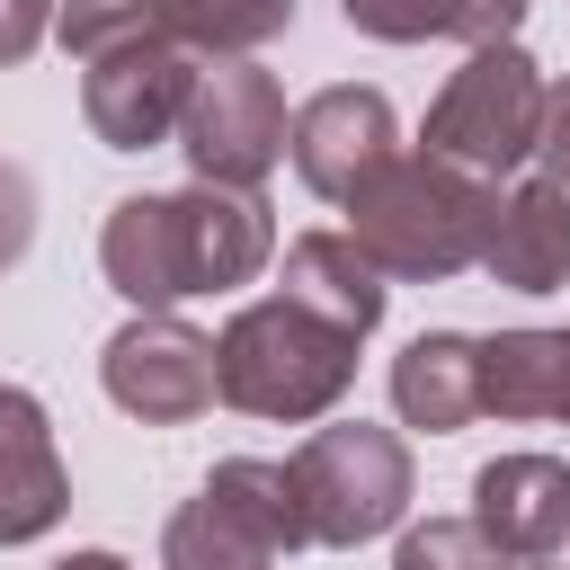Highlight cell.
I'll list each match as a JSON object with an SVG mask.
<instances>
[{"label":"cell","mask_w":570,"mask_h":570,"mask_svg":"<svg viewBox=\"0 0 570 570\" xmlns=\"http://www.w3.org/2000/svg\"><path fill=\"white\" fill-rule=\"evenodd\" d=\"M267 258H276V223L258 196H232V187L125 196L98 223V276L134 312H178L187 294H232Z\"/></svg>","instance_id":"1"},{"label":"cell","mask_w":570,"mask_h":570,"mask_svg":"<svg viewBox=\"0 0 570 570\" xmlns=\"http://www.w3.org/2000/svg\"><path fill=\"white\" fill-rule=\"evenodd\" d=\"M490 214H499V187L436 160V151H392L356 196H347V240L401 276V285H445L463 267H481V240H490Z\"/></svg>","instance_id":"2"},{"label":"cell","mask_w":570,"mask_h":570,"mask_svg":"<svg viewBox=\"0 0 570 570\" xmlns=\"http://www.w3.org/2000/svg\"><path fill=\"white\" fill-rule=\"evenodd\" d=\"M356 347H365V338H347V330L312 321L303 303L267 294V303H240V312L223 321V338H214V392H223L232 410H249V419L312 428V419H330V410L347 401Z\"/></svg>","instance_id":"3"},{"label":"cell","mask_w":570,"mask_h":570,"mask_svg":"<svg viewBox=\"0 0 570 570\" xmlns=\"http://www.w3.org/2000/svg\"><path fill=\"white\" fill-rule=\"evenodd\" d=\"M303 490L294 463L267 454H232L205 472V490L160 525V570H276L285 552H303Z\"/></svg>","instance_id":"4"},{"label":"cell","mask_w":570,"mask_h":570,"mask_svg":"<svg viewBox=\"0 0 570 570\" xmlns=\"http://www.w3.org/2000/svg\"><path fill=\"white\" fill-rule=\"evenodd\" d=\"M294 490H303V525H312V543H374V534H392L401 517H410V445L392 436V428H374V419H330V428H312L294 454Z\"/></svg>","instance_id":"5"},{"label":"cell","mask_w":570,"mask_h":570,"mask_svg":"<svg viewBox=\"0 0 570 570\" xmlns=\"http://www.w3.org/2000/svg\"><path fill=\"white\" fill-rule=\"evenodd\" d=\"M543 71L525 45H481L463 53V71H445L436 107H428V151L472 169V178H499V169H525L534 160V134H543Z\"/></svg>","instance_id":"6"},{"label":"cell","mask_w":570,"mask_h":570,"mask_svg":"<svg viewBox=\"0 0 570 570\" xmlns=\"http://www.w3.org/2000/svg\"><path fill=\"white\" fill-rule=\"evenodd\" d=\"M285 89L276 71L258 62H214L196 71V98H187V125H178V151L196 169V187H232V196H258V178L285 160Z\"/></svg>","instance_id":"7"},{"label":"cell","mask_w":570,"mask_h":570,"mask_svg":"<svg viewBox=\"0 0 570 570\" xmlns=\"http://www.w3.org/2000/svg\"><path fill=\"white\" fill-rule=\"evenodd\" d=\"M98 383L142 428H187V419H205L223 401L214 392V338L196 321H178V312H134L98 347Z\"/></svg>","instance_id":"8"},{"label":"cell","mask_w":570,"mask_h":570,"mask_svg":"<svg viewBox=\"0 0 570 570\" xmlns=\"http://www.w3.org/2000/svg\"><path fill=\"white\" fill-rule=\"evenodd\" d=\"M187 98H196V62L178 45H116L80 71V116L107 151H151L187 125Z\"/></svg>","instance_id":"9"},{"label":"cell","mask_w":570,"mask_h":570,"mask_svg":"<svg viewBox=\"0 0 570 570\" xmlns=\"http://www.w3.org/2000/svg\"><path fill=\"white\" fill-rule=\"evenodd\" d=\"M392 142H401L392 98H383V89H365V80H338V89L303 98V107H294V134H285L294 178H303L312 196H330V205H347V196L392 160Z\"/></svg>","instance_id":"10"},{"label":"cell","mask_w":570,"mask_h":570,"mask_svg":"<svg viewBox=\"0 0 570 570\" xmlns=\"http://www.w3.org/2000/svg\"><path fill=\"white\" fill-rule=\"evenodd\" d=\"M472 517L517 570H570V463L561 454H499L472 472Z\"/></svg>","instance_id":"11"},{"label":"cell","mask_w":570,"mask_h":570,"mask_svg":"<svg viewBox=\"0 0 570 570\" xmlns=\"http://www.w3.org/2000/svg\"><path fill=\"white\" fill-rule=\"evenodd\" d=\"M71 508V472L53 454V419L36 392L0 383V543H36L53 534Z\"/></svg>","instance_id":"12"},{"label":"cell","mask_w":570,"mask_h":570,"mask_svg":"<svg viewBox=\"0 0 570 570\" xmlns=\"http://www.w3.org/2000/svg\"><path fill=\"white\" fill-rule=\"evenodd\" d=\"M481 267L490 285L508 294H561L570 285V187H552L543 169L517 178L490 214V240H481Z\"/></svg>","instance_id":"13"},{"label":"cell","mask_w":570,"mask_h":570,"mask_svg":"<svg viewBox=\"0 0 570 570\" xmlns=\"http://www.w3.org/2000/svg\"><path fill=\"white\" fill-rule=\"evenodd\" d=\"M285 303H303L312 321H330V330H347V338H374V321H383V267L347 240V232H303V240H285V285H276Z\"/></svg>","instance_id":"14"},{"label":"cell","mask_w":570,"mask_h":570,"mask_svg":"<svg viewBox=\"0 0 570 570\" xmlns=\"http://www.w3.org/2000/svg\"><path fill=\"white\" fill-rule=\"evenodd\" d=\"M392 410L401 428L419 436H454L481 419V338L463 330H419L401 356H392Z\"/></svg>","instance_id":"15"},{"label":"cell","mask_w":570,"mask_h":570,"mask_svg":"<svg viewBox=\"0 0 570 570\" xmlns=\"http://www.w3.org/2000/svg\"><path fill=\"white\" fill-rule=\"evenodd\" d=\"M481 410L490 419H570V330H490Z\"/></svg>","instance_id":"16"},{"label":"cell","mask_w":570,"mask_h":570,"mask_svg":"<svg viewBox=\"0 0 570 570\" xmlns=\"http://www.w3.org/2000/svg\"><path fill=\"white\" fill-rule=\"evenodd\" d=\"M356 36L374 45H428V36H454V45H517L525 27V0H338Z\"/></svg>","instance_id":"17"},{"label":"cell","mask_w":570,"mask_h":570,"mask_svg":"<svg viewBox=\"0 0 570 570\" xmlns=\"http://www.w3.org/2000/svg\"><path fill=\"white\" fill-rule=\"evenodd\" d=\"M142 9H151V45L214 53V62H249L267 36L294 27V0H142Z\"/></svg>","instance_id":"18"},{"label":"cell","mask_w":570,"mask_h":570,"mask_svg":"<svg viewBox=\"0 0 570 570\" xmlns=\"http://www.w3.org/2000/svg\"><path fill=\"white\" fill-rule=\"evenodd\" d=\"M392 570H517V561L481 534V517H428V525L401 534Z\"/></svg>","instance_id":"19"},{"label":"cell","mask_w":570,"mask_h":570,"mask_svg":"<svg viewBox=\"0 0 570 570\" xmlns=\"http://www.w3.org/2000/svg\"><path fill=\"white\" fill-rule=\"evenodd\" d=\"M36 240V178L18 160H0V267H18Z\"/></svg>","instance_id":"20"},{"label":"cell","mask_w":570,"mask_h":570,"mask_svg":"<svg viewBox=\"0 0 570 570\" xmlns=\"http://www.w3.org/2000/svg\"><path fill=\"white\" fill-rule=\"evenodd\" d=\"M534 169L552 187H570V71L543 89V134H534Z\"/></svg>","instance_id":"21"},{"label":"cell","mask_w":570,"mask_h":570,"mask_svg":"<svg viewBox=\"0 0 570 570\" xmlns=\"http://www.w3.org/2000/svg\"><path fill=\"white\" fill-rule=\"evenodd\" d=\"M53 18H62L53 0H0V71H9V62H27V53L53 36Z\"/></svg>","instance_id":"22"},{"label":"cell","mask_w":570,"mask_h":570,"mask_svg":"<svg viewBox=\"0 0 570 570\" xmlns=\"http://www.w3.org/2000/svg\"><path fill=\"white\" fill-rule=\"evenodd\" d=\"M53 570H134V561H116V552H71V561H53Z\"/></svg>","instance_id":"23"}]
</instances>
